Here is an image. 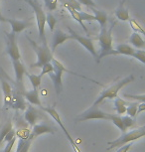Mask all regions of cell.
I'll use <instances>...</instances> for the list:
<instances>
[{"instance_id":"obj_1","label":"cell","mask_w":145,"mask_h":152,"mask_svg":"<svg viewBox=\"0 0 145 152\" xmlns=\"http://www.w3.org/2000/svg\"><path fill=\"white\" fill-rule=\"evenodd\" d=\"M51 63H52V65H53V67H54V70H53L52 73L49 74V76H50L51 80H52V82H53V84H54V88H55V91H56V93H57L58 96L62 93V91H63V83H62V76H63L64 73H69L71 75H74V76L79 77V78L86 79V80H87V81L93 82L95 84H98L99 86H101V87H103V86H102L101 83L96 82V81H95V80L87 78V77L84 76V75H79V74L75 73V72H72V71L68 70V69L65 67V66L62 64L61 62L58 61V60L55 59V58L52 59Z\"/></svg>"},{"instance_id":"obj_2","label":"cell","mask_w":145,"mask_h":152,"mask_svg":"<svg viewBox=\"0 0 145 152\" xmlns=\"http://www.w3.org/2000/svg\"><path fill=\"white\" fill-rule=\"evenodd\" d=\"M134 81V77L133 75H129V76L125 77L123 79H118L113 83L112 85H110L109 87L104 88V90L98 94V99H95V102H93V105H98L99 104H101L103 100L106 99H113L117 96L118 91L121 90L124 86H126L129 83H132Z\"/></svg>"},{"instance_id":"obj_3","label":"cell","mask_w":145,"mask_h":152,"mask_svg":"<svg viewBox=\"0 0 145 152\" xmlns=\"http://www.w3.org/2000/svg\"><path fill=\"white\" fill-rule=\"evenodd\" d=\"M28 41L32 46L33 50L35 51L37 54V61L36 63L31 65L32 68H42V66L45 65L46 63H49L52 61L53 57V52L51 51L50 47L48 46L47 42H42V45H38L35 41H33L32 39L27 37Z\"/></svg>"},{"instance_id":"obj_4","label":"cell","mask_w":145,"mask_h":152,"mask_svg":"<svg viewBox=\"0 0 145 152\" xmlns=\"http://www.w3.org/2000/svg\"><path fill=\"white\" fill-rule=\"evenodd\" d=\"M25 2L28 3L32 7V9L35 13L37 26H38V32L40 40L42 42H47L46 35H45V25H46V13L43 10V8L40 5L38 0H25Z\"/></svg>"},{"instance_id":"obj_5","label":"cell","mask_w":145,"mask_h":152,"mask_svg":"<svg viewBox=\"0 0 145 152\" xmlns=\"http://www.w3.org/2000/svg\"><path fill=\"white\" fill-rule=\"evenodd\" d=\"M144 135H145V127L144 126L137 127V128H135V129L129 131V132H123V134H122L120 137H118L117 139L109 142V144L110 146L107 149L109 150V149H112V148H115V147H120V146L126 144V143L132 142L136 139L141 138V137H143Z\"/></svg>"},{"instance_id":"obj_6","label":"cell","mask_w":145,"mask_h":152,"mask_svg":"<svg viewBox=\"0 0 145 152\" xmlns=\"http://www.w3.org/2000/svg\"><path fill=\"white\" fill-rule=\"evenodd\" d=\"M114 26V23H112L111 26L109 29L106 27L101 28V33L98 36V42L101 45V54L98 55V61H101L103 57H106V53L110 51L112 47V29Z\"/></svg>"},{"instance_id":"obj_7","label":"cell","mask_w":145,"mask_h":152,"mask_svg":"<svg viewBox=\"0 0 145 152\" xmlns=\"http://www.w3.org/2000/svg\"><path fill=\"white\" fill-rule=\"evenodd\" d=\"M110 113H104L101 110H99L98 105H92L89 110H85L84 113L79 114V116L76 118V121H86L90 119H106L109 120Z\"/></svg>"},{"instance_id":"obj_8","label":"cell","mask_w":145,"mask_h":152,"mask_svg":"<svg viewBox=\"0 0 145 152\" xmlns=\"http://www.w3.org/2000/svg\"><path fill=\"white\" fill-rule=\"evenodd\" d=\"M41 108H42V110L43 111H45V113H47L49 115L52 117V118L55 120L56 122H58V124L60 125V127L62 128V130L64 131V133H65V135L67 136V138H68V140H69V142L71 143V145H72V147H73V149H74V151L75 152H82L81 150H79V148L78 147V145H77V143L74 141V139L71 137V135L69 134V132L67 131V129H66V127L64 126V124H63V122H62V120H61V117H60V114L58 113V111L56 110V108H55V107H43L42 105L41 107Z\"/></svg>"},{"instance_id":"obj_9","label":"cell","mask_w":145,"mask_h":152,"mask_svg":"<svg viewBox=\"0 0 145 152\" xmlns=\"http://www.w3.org/2000/svg\"><path fill=\"white\" fill-rule=\"evenodd\" d=\"M69 32H70V36H71V39L75 40L78 43H79L82 47H85L87 49L89 52L92 54V56L93 58L95 59V62L96 63H99L98 61V52L95 51V45H93V40L89 38V37H84L79 34L76 33L75 31L73 29H71L69 27Z\"/></svg>"},{"instance_id":"obj_10","label":"cell","mask_w":145,"mask_h":152,"mask_svg":"<svg viewBox=\"0 0 145 152\" xmlns=\"http://www.w3.org/2000/svg\"><path fill=\"white\" fill-rule=\"evenodd\" d=\"M7 37V54L10 57L11 61L13 60H20L21 59V55H20V51L17 45L16 41V34L13 32L6 33Z\"/></svg>"},{"instance_id":"obj_11","label":"cell","mask_w":145,"mask_h":152,"mask_svg":"<svg viewBox=\"0 0 145 152\" xmlns=\"http://www.w3.org/2000/svg\"><path fill=\"white\" fill-rule=\"evenodd\" d=\"M12 65L14 68V73H15V86L20 91H24L23 77L26 72V68L20 60H13Z\"/></svg>"},{"instance_id":"obj_12","label":"cell","mask_w":145,"mask_h":152,"mask_svg":"<svg viewBox=\"0 0 145 152\" xmlns=\"http://www.w3.org/2000/svg\"><path fill=\"white\" fill-rule=\"evenodd\" d=\"M10 107L15 110H25L27 107L24 96H22L21 91L17 88L15 83H14V87L12 88V99H11Z\"/></svg>"},{"instance_id":"obj_13","label":"cell","mask_w":145,"mask_h":152,"mask_svg":"<svg viewBox=\"0 0 145 152\" xmlns=\"http://www.w3.org/2000/svg\"><path fill=\"white\" fill-rule=\"evenodd\" d=\"M0 82H1V87L2 91H3V96H4V104L3 108H10L11 104V99H12V87L9 84V81L5 78V76L2 74L1 69H0Z\"/></svg>"},{"instance_id":"obj_14","label":"cell","mask_w":145,"mask_h":152,"mask_svg":"<svg viewBox=\"0 0 145 152\" xmlns=\"http://www.w3.org/2000/svg\"><path fill=\"white\" fill-rule=\"evenodd\" d=\"M55 130L54 128L52 127L51 125L47 124L46 122H41V123H38V124L33 125V129L31 130V132L29 133V136L28 138L31 139L33 141L34 139L37 138L38 136H40L41 134H44V133H54Z\"/></svg>"},{"instance_id":"obj_15","label":"cell","mask_w":145,"mask_h":152,"mask_svg":"<svg viewBox=\"0 0 145 152\" xmlns=\"http://www.w3.org/2000/svg\"><path fill=\"white\" fill-rule=\"evenodd\" d=\"M135 49L131 47L130 45L126 44H120L117 45L115 48H112L111 50L109 51L106 53V56L110 55H125V56H132V54L134 53Z\"/></svg>"},{"instance_id":"obj_16","label":"cell","mask_w":145,"mask_h":152,"mask_svg":"<svg viewBox=\"0 0 145 152\" xmlns=\"http://www.w3.org/2000/svg\"><path fill=\"white\" fill-rule=\"evenodd\" d=\"M68 40H71L70 34L65 33L62 30L54 31V37H53V43H52V49H51V51L54 53L58 46L62 45L63 43L68 41Z\"/></svg>"},{"instance_id":"obj_17","label":"cell","mask_w":145,"mask_h":152,"mask_svg":"<svg viewBox=\"0 0 145 152\" xmlns=\"http://www.w3.org/2000/svg\"><path fill=\"white\" fill-rule=\"evenodd\" d=\"M24 118L31 126H33L36 124L38 119L40 118V113L35 107L29 104V105H27V108L25 110Z\"/></svg>"},{"instance_id":"obj_18","label":"cell","mask_w":145,"mask_h":152,"mask_svg":"<svg viewBox=\"0 0 145 152\" xmlns=\"http://www.w3.org/2000/svg\"><path fill=\"white\" fill-rule=\"evenodd\" d=\"M5 22L9 23L11 28H12V32L14 34H19L22 31L25 30L26 28H29L31 26V23L28 21H20V20H14V19H6Z\"/></svg>"},{"instance_id":"obj_19","label":"cell","mask_w":145,"mask_h":152,"mask_svg":"<svg viewBox=\"0 0 145 152\" xmlns=\"http://www.w3.org/2000/svg\"><path fill=\"white\" fill-rule=\"evenodd\" d=\"M21 94H22V96H24V99H26L31 104L38 105L40 107H42L41 100H40V97H39L38 88H33V90L27 91H25V90H24L21 91Z\"/></svg>"},{"instance_id":"obj_20","label":"cell","mask_w":145,"mask_h":152,"mask_svg":"<svg viewBox=\"0 0 145 152\" xmlns=\"http://www.w3.org/2000/svg\"><path fill=\"white\" fill-rule=\"evenodd\" d=\"M125 0H122V1L119 3V6L116 8L115 10V17L117 18L118 20L120 21H128L130 19V16H129V11L128 9L125 7Z\"/></svg>"},{"instance_id":"obj_21","label":"cell","mask_w":145,"mask_h":152,"mask_svg":"<svg viewBox=\"0 0 145 152\" xmlns=\"http://www.w3.org/2000/svg\"><path fill=\"white\" fill-rule=\"evenodd\" d=\"M93 8V16L95 18V21H98L101 25V28H104L106 27V23H107V15L104 11L95 9V7Z\"/></svg>"},{"instance_id":"obj_22","label":"cell","mask_w":145,"mask_h":152,"mask_svg":"<svg viewBox=\"0 0 145 152\" xmlns=\"http://www.w3.org/2000/svg\"><path fill=\"white\" fill-rule=\"evenodd\" d=\"M129 43L136 49H143L145 47V41L139 33L134 32L129 37Z\"/></svg>"},{"instance_id":"obj_23","label":"cell","mask_w":145,"mask_h":152,"mask_svg":"<svg viewBox=\"0 0 145 152\" xmlns=\"http://www.w3.org/2000/svg\"><path fill=\"white\" fill-rule=\"evenodd\" d=\"M128 104H129V102H125L124 99H122L118 96H116L114 99V108L117 114L123 115V114L126 113V107Z\"/></svg>"},{"instance_id":"obj_24","label":"cell","mask_w":145,"mask_h":152,"mask_svg":"<svg viewBox=\"0 0 145 152\" xmlns=\"http://www.w3.org/2000/svg\"><path fill=\"white\" fill-rule=\"evenodd\" d=\"M66 8L68 9V11L70 12L71 15H72L73 18L75 19L76 21L78 22L79 25H82V29L85 30V32H86V33H89V31H87V27H86V25L84 24V21L82 20L81 14H79V11L76 10V9H74V8H72V7H66Z\"/></svg>"},{"instance_id":"obj_25","label":"cell","mask_w":145,"mask_h":152,"mask_svg":"<svg viewBox=\"0 0 145 152\" xmlns=\"http://www.w3.org/2000/svg\"><path fill=\"white\" fill-rule=\"evenodd\" d=\"M31 142H32V140L29 138H20L16 152H28L30 149Z\"/></svg>"},{"instance_id":"obj_26","label":"cell","mask_w":145,"mask_h":152,"mask_svg":"<svg viewBox=\"0 0 145 152\" xmlns=\"http://www.w3.org/2000/svg\"><path fill=\"white\" fill-rule=\"evenodd\" d=\"M25 75H26L27 78L29 79L33 88H38L40 87V85H41V83H42V77H40L39 75L37 76V75L29 74V73H27V71L25 72Z\"/></svg>"},{"instance_id":"obj_27","label":"cell","mask_w":145,"mask_h":152,"mask_svg":"<svg viewBox=\"0 0 145 152\" xmlns=\"http://www.w3.org/2000/svg\"><path fill=\"white\" fill-rule=\"evenodd\" d=\"M109 120H111V121L114 123L116 126H117V127L122 131V132H125V131H126L125 127H124V125H123V121H122V119H121V115H114V114H110Z\"/></svg>"},{"instance_id":"obj_28","label":"cell","mask_w":145,"mask_h":152,"mask_svg":"<svg viewBox=\"0 0 145 152\" xmlns=\"http://www.w3.org/2000/svg\"><path fill=\"white\" fill-rule=\"evenodd\" d=\"M57 22H58V19H57L55 16L52 15L51 13L46 14V23L48 24V26H49L51 32L55 31V26H56Z\"/></svg>"},{"instance_id":"obj_29","label":"cell","mask_w":145,"mask_h":152,"mask_svg":"<svg viewBox=\"0 0 145 152\" xmlns=\"http://www.w3.org/2000/svg\"><path fill=\"white\" fill-rule=\"evenodd\" d=\"M128 22H129V24H130V27L132 28V30L134 31V32L141 34V35H145L144 29L141 27V25L139 24V23L136 21V20H134V19H129Z\"/></svg>"},{"instance_id":"obj_30","label":"cell","mask_w":145,"mask_h":152,"mask_svg":"<svg viewBox=\"0 0 145 152\" xmlns=\"http://www.w3.org/2000/svg\"><path fill=\"white\" fill-rule=\"evenodd\" d=\"M137 107H138V102H132V104H130L126 107V113L127 115H129L130 117H132V118H134L136 116V110H137Z\"/></svg>"},{"instance_id":"obj_31","label":"cell","mask_w":145,"mask_h":152,"mask_svg":"<svg viewBox=\"0 0 145 152\" xmlns=\"http://www.w3.org/2000/svg\"><path fill=\"white\" fill-rule=\"evenodd\" d=\"M10 129H12V122H11L10 120H8V121L5 123V125L2 127L1 131H0V145H1V143L3 142V139H4L5 135H6V133Z\"/></svg>"},{"instance_id":"obj_32","label":"cell","mask_w":145,"mask_h":152,"mask_svg":"<svg viewBox=\"0 0 145 152\" xmlns=\"http://www.w3.org/2000/svg\"><path fill=\"white\" fill-rule=\"evenodd\" d=\"M121 119H122V121H123V125L126 130H127V128L132 127V126L135 124V119L130 117L129 115H125V116L121 115Z\"/></svg>"},{"instance_id":"obj_33","label":"cell","mask_w":145,"mask_h":152,"mask_svg":"<svg viewBox=\"0 0 145 152\" xmlns=\"http://www.w3.org/2000/svg\"><path fill=\"white\" fill-rule=\"evenodd\" d=\"M53 70H54V67H53L52 63H51V62H49V63H46V64H45V65L42 66V71H41V73H40L39 76H40V77H42V78H43V76H44V75L52 73Z\"/></svg>"},{"instance_id":"obj_34","label":"cell","mask_w":145,"mask_h":152,"mask_svg":"<svg viewBox=\"0 0 145 152\" xmlns=\"http://www.w3.org/2000/svg\"><path fill=\"white\" fill-rule=\"evenodd\" d=\"M131 57L140 61L142 64H145V52L143 50H135Z\"/></svg>"},{"instance_id":"obj_35","label":"cell","mask_w":145,"mask_h":152,"mask_svg":"<svg viewBox=\"0 0 145 152\" xmlns=\"http://www.w3.org/2000/svg\"><path fill=\"white\" fill-rule=\"evenodd\" d=\"M44 3L48 10L54 11L56 10L57 5H58V0H44Z\"/></svg>"},{"instance_id":"obj_36","label":"cell","mask_w":145,"mask_h":152,"mask_svg":"<svg viewBox=\"0 0 145 152\" xmlns=\"http://www.w3.org/2000/svg\"><path fill=\"white\" fill-rule=\"evenodd\" d=\"M79 14H81V17H82V21H95V20L93 14L84 12V11H79Z\"/></svg>"},{"instance_id":"obj_37","label":"cell","mask_w":145,"mask_h":152,"mask_svg":"<svg viewBox=\"0 0 145 152\" xmlns=\"http://www.w3.org/2000/svg\"><path fill=\"white\" fill-rule=\"evenodd\" d=\"M123 96L126 97V99H136V100H140L141 102H145V96L143 94H140V96H133V94H124Z\"/></svg>"},{"instance_id":"obj_38","label":"cell","mask_w":145,"mask_h":152,"mask_svg":"<svg viewBox=\"0 0 145 152\" xmlns=\"http://www.w3.org/2000/svg\"><path fill=\"white\" fill-rule=\"evenodd\" d=\"M15 141H16V137H13V138L11 139V140L7 141V144H6V146H5L3 152H11L14 144H15Z\"/></svg>"},{"instance_id":"obj_39","label":"cell","mask_w":145,"mask_h":152,"mask_svg":"<svg viewBox=\"0 0 145 152\" xmlns=\"http://www.w3.org/2000/svg\"><path fill=\"white\" fill-rule=\"evenodd\" d=\"M81 5H86L87 7H95L96 5L93 0H77Z\"/></svg>"},{"instance_id":"obj_40","label":"cell","mask_w":145,"mask_h":152,"mask_svg":"<svg viewBox=\"0 0 145 152\" xmlns=\"http://www.w3.org/2000/svg\"><path fill=\"white\" fill-rule=\"evenodd\" d=\"M132 146V143L129 142V143H126V144L120 146V147L118 148V150L116 152H127L130 149V147Z\"/></svg>"},{"instance_id":"obj_41","label":"cell","mask_w":145,"mask_h":152,"mask_svg":"<svg viewBox=\"0 0 145 152\" xmlns=\"http://www.w3.org/2000/svg\"><path fill=\"white\" fill-rule=\"evenodd\" d=\"M145 110V102H141V104H138L137 107V110H136V115H138L139 113H142V111Z\"/></svg>"},{"instance_id":"obj_42","label":"cell","mask_w":145,"mask_h":152,"mask_svg":"<svg viewBox=\"0 0 145 152\" xmlns=\"http://www.w3.org/2000/svg\"><path fill=\"white\" fill-rule=\"evenodd\" d=\"M0 22H5V18L2 16V13H1V9H0Z\"/></svg>"}]
</instances>
